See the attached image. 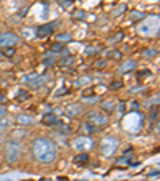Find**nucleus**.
<instances>
[{
    "label": "nucleus",
    "mask_w": 160,
    "mask_h": 181,
    "mask_svg": "<svg viewBox=\"0 0 160 181\" xmlns=\"http://www.w3.org/2000/svg\"><path fill=\"white\" fill-rule=\"evenodd\" d=\"M32 154L39 162L50 164L56 159V146L48 138H35L32 141Z\"/></svg>",
    "instance_id": "f257e3e1"
},
{
    "label": "nucleus",
    "mask_w": 160,
    "mask_h": 181,
    "mask_svg": "<svg viewBox=\"0 0 160 181\" xmlns=\"http://www.w3.org/2000/svg\"><path fill=\"white\" fill-rule=\"evenodd\" d=\"M19 143L18 141H8L7 146H5V159H7L10 164H15L18 160V157H19Z\"/></svg>",
    "instance_id": "f03ea898"
},
{
    "label": "nucleus",
    "mask_w": 160,
    "mask_h": 181,
    "mask_svg": "<svg viewBox=\"0 0 160 181\" xmlns=\"http://www.w3.org/2000/svg\"><path fill=\"white\" fill-rule=\"evenodd\" d=\"M117 146H119V141L115 140V138H104L103 141H101V151H103V156L104 157H111L112 154L115 152Z\"/></svg>",
    "instance_id": "7ed1b4c3"
},
{
    "label": "nucleus",
    "mask_w": 160,
    "mask_h": 181,
    "mask_svg": "<svg viewBox=\"0 0 160 181\" xmlns=\"http://www.w3.org/2000/svg\"><path fill=\"white\" fill-rule=\"evenodd\" d=\"M18 42H19V37L11 32L0 34V48H13L15 45H18Z\"/></svg>",
    "instance_id": "20e7f679"
},
{
    "label": "nucleus",
    "mask_w": 160,
    "mask_h": 181,
    "mask_svg": "<svg viewBox=\"0 0 160 181\" xmlns=\"http://www.w3.org/2000/svg\"><path fill=\"white\" fill-rule=\"evenodd\" d=\"M87 122H90L91 125L95 127H101V125H106L107 124V117L104 116L103 112H98V111H90L87 114Z\"/></svg>",
    "instance_id": "39448f33"
},
{
    "label": "nucleus",
    "mask_w": 160,
    "mask_h": 181,
    "mask_svg": "<svg viewBox=\"0 0 160 181\" xmlns=\"http://www.w3.org/2000/svg\"><path fill=\"white\" fill-rule=\"evenodd\" d=\"M23 82L27 87H31V88H39L40 85L45 82V77L40 75V74H29V75H26L23 79Z\"/></svg>",
    "instance_id": "423d86ee"
},
{
    "label": "nucleus",
    "mask_w": 160,
    "mask_h": 181,
    "mask_svg": "<svg viewBox=\"0 0 160 181\" xmlns=\"http://www.w3.org/2000/svg\"><path fill=\"white\" fill-rule=\"evenodd\" d=\"M74 148H75L77 151H82V152H85V151H88V149L93 148V141H91V138L79 136L75 141H74Z\"/></svg>",
    "instance_id": "0eeeda50"
},
{
    "label": "nucleus",
    "mask_w": 160,
    "mask_h": 181,
    "mask_svg": "<svg viewBox=\"0 0 160 181\" xmlns=\"http://www.w3.org/2000/svg\"><path fill=\"white\" fill-rule=\"evenodd\" d=\"M53 26H55V23H48V24L40 26V27L37 29L35 35L39 37V39H45V37H48L50 34L53 32Z\"/></svg>",
    "instance_id": "6e6552de"
},
{
    "label": "nucleus",
    "mask_w": 160,
    "mask_h": 181,
    "mask_svg": "<svg viewBox=\"0 0 160 181\" xmlns=\"http://www.w3.org/2000/svg\"><path fill=\"white\" fill-rule=\"evenodd\" d=\"M80 112H82V106L80 104H69L64 108V114L67 117H77Z\"/></svg>",
    "instance_id": "1a4fd4ad"
},
{
    "label": "nucleus",
    "mask_w": 160,
    "mask_h": 181,
    "mask_svg": "<svg viewBox=\"0 0 160 181\" xmlns=\"http://www.w3.org/2000/svg\"><path fill=\"white\" fill-rule=\"evenodd\" d=\"M42 122H43L45 125H48V127H51V125L58 124V122H59V119H58L55 114H45L43 119H42Z\"/></svg>",
    "instance_id": "9d476101"
},
{
    "label": "nucleus",
    "mask_w": 160,
    "mask_h": 181,
    "mask_svg": "<svg viewBox=\"0 0 160 181\" xmlns=\"http://www.w3.org/2000/svg\"><path fill=\"white\" fill-rule=\"evenodd\" d=\"M135 66H136V63L133 59H128V61H125L123 64L119 67V71L120 72H128V71H133L135 69Z\"/></svg>",
    "instance_id": "9b49d317"
},
{
    "label": "nucleus",
    "mask_w": 160,
    "mask_h": 181,
    "mask_svg": "<svg viewBox=\"0 0 160 181\" xmlns=\"http://www.w3.org/2000/svg\"><path fill=\"white\" fill-rule=\"evenodd\" d=\"M74 162H75L77 165L87 164V162H88V154H87V152H80V154H77V156L74 157Z\"/></svg>",
    "instance_id": "f8f14e48"
},
{
    "label": "nucleus",
    "mask_w": 160,
    "mask_h": 181,
    "mask_svg": "<svg viewBox=\"0 0 160 181\" xmlns=\"http://www.w3.org/2000/svg\"><path fill=\"white\" fill-rule=\"evenodd\" d=\"M82 132H83L85 135H90V133L96 132V127L91 125L90 122H85V124H82Z\"/></svg>",
    "instance_id": "ddd939ff"
},
{
    "label": "nucleus",
    "mask_w": 160,
    "mask_h": 181,
    "mask_svg": "<svg viewBox=\"0 0 160 181\" xmlns=\"http://www.w3.org/2000/svg\"><path fill=\"white\" fill-rule=\"evenodd\" d=\"M16 122H18V124H32L34 119L29 117V116H18L16 117Z\"/></svg>",
    "instance_id": "4468645a"
},
{
    "label": "nucleus",
    "mask_w": 160,
    "mask_h": 181,
    "mask_svg": "<svg viewBox=\"0 0 160 181\" xmlns=\"http://www.w3.org/2000/svg\"><path fill=\"white\" fill-rule=\"evenodd\" d=\"M56 40H58V43H66V42H71V35L69 34H59L56 37Z\"/></svg>",
    "instance_id": "2eb2a0df"
},
{
    "label": "nucleus",
    "mask_w": 160,
    "mask_h": 181,
    "mask_svg": "<svg viewBox=\"0 0 160 181\" xmlns=\"http://www.w3.org/2000/svg\"><path fill=\"white\" fill-rule=\"evenodd\" d=\"M8 127H10V120L5 119V117H2V119H0V132H5Z\"/></svg>",
    "instance_id": "dca6fc26"
},
{
    "label": "nucleus",
    "mask_w": 160,
    "mask_h": 181,
    "mask_svg": "<svg viewBox=\"0 0 160 181\" xmlns=\"http://www.w3.org/2000/svg\"><path fill=\"white\" fill-rule=\"evenodd\" d=\"M51 51H61V53H63L64 51V47L61 43H53L51 45Z\"/></svg>",
    "instance_id": "f3484780"
},
{
    "label": "nucleus",
    "mask_w": 160,
    "mask_h": 181,
    "mask_svg": "<svg viewBox=\"0 0 160 181\" xmlns=\"http://www.w3.org/2000/svg\"><path fill=\"white\" fill-rule=\"evenodd\" d=\"M122 85H123V83H122L120 80L112 82V83H111V88H112V90H119V88H122Z\"/></svg>",
    "instance_id": "a211bd4d"
},
{
    "label": "nucleus",
    "mask_w": 160,
    "mask_h": 181,
    "mask_svg": "<svg viewBox=\"0 0 160 181\" xmlns=\"http://www.w3.org/2000/svg\"><path fill=\"white\" fill-rule=\"evenodd\" d=\"M3 55H5V56H8V58H11L13 55H15V48H5Z\"/></svg>",
    "instance_id": "6ab92c4d"
},
{
    "label": "nucleus",
    "mask_w": 160,
    "mask_h": 181,
    "mask_svg": "<svg viewBox=\"0 0 160 181\" xmlns=\"http://www.w3.org/2000/svg\"><path fill=\"white\" fill-rule=\"evenodd\" d=\"M71 0H59V5L61 7H64V8H67V7H71Z\"/></svg>",
    "instance_id": "aec40b11"
},
{
    "label": "nucleus",
    "mask_w": 160,
    "mask_h": 181,
    "mask_svg": "<svg viewBox=\"0 0 160 181\" xmlns=\"http://www.w3.org/2000/svg\"><path fill=\"white\" fill-rule=\"evenodd\" d=\"M122 37H123V35H122V32H119L115 37H112V39H111L109 42H111V43H114V42H120V39H122Z\"/></svg>",
    "instance_id": "412c9836"
},
{
    "label": "nucleus",
    "mask_w": 160,
    "mask_h": 181,
    "mask_svg": "<svg viewBox=\"0 0 160 181\" xmlns=\"http://www.w3.org/2000/svg\"><path fill=\"white\" fill-rule=\"evenodd\" d=\"M155 50H146V51H144V55H146V56L147 58H152V56H155Z\"/></svg>",
    "instance_id": "4be33fe9"
},
{
    "label": "nucleus",
    "mask_w": 160,
    "mask_h": 181,
    "mask_svg": "<svg viewBox=\"0 0 160 181\" xmlns=\"http://www.w3.org/2000/svg\"><path fill=\"white\" fill-rule=\"evenodd\" d=\"M27 98H29V93H24L23 90H21V93L18 95V100H21V101H23V100H27Z\"/></svg>",
    "instance_id": "5701e85b"
},
{
    "label": "nucleus",
    "mask_w": 160,
    "mask_h": 181,
    "mask_svg": "<svg viewBox=\"0 0 160 181\" xmlns=\"http://www.w3.org/2000/svg\"><path fill=\"white\" fill-rule=\"evenodd\" d=\"M114 103H112V101H106V103H104V109H107V111H112V109H114Z\"/></svg>",
    "instance_id": "b1692460"
},
{
    "label": "nucleus",
    "mask_w": 160,
    "mask_h": 181,
    "mask_svg": "<svg viewBox=\"0 0 160 181\" xmlns=\"http://www.w3.org/2000/svg\"><path fill=\"white\" fill-rule=\"evenodd\" d=\"M123 11H125V5H120L119 8H117L115 11H114V15H115V16H119L120 13H123Z\"/></svg>",
    "instance_id": "393cba45"
},
{
    "label": "nucleus",
    "mask_w": 160,
    "mask_h": 181,
    "mask_svg": "<svg viewBox=\"0 0 160 181\" xmlns=\"http://www.w3.org/2000/svg\"><path fill=\"white\" fill-rule=\"evenodd\" d=\"M133 19H138V18H141V19H143V18H144V15H143V13H138V11H135V13H133Z\"/></svg>",
    "instance_id": "a878e982"
},
{
    "label": "nucleus",
    "mask_w": 160,
    "mask_h": 181,
    "mask_svg": "<svg viewBox=\"0 0 160 181\" xmlns=\"http://www.w3.org/2000/svg\"><path fill=\"white\" fill-rule=\"evenodd\" d=\"M83 15H85L83 11H75V13H74V16L79 18V19H83Z\"/></svg>",
    "instance_id": "bb28decb"
},
{
    "label": "nucleus",
    "mask_w": 160,
    "mask_h": 181,
    "mask_svg": "<svg viewBox=\"0 0 160 181\" xmlns=\"http://www.w3.org/2000/svg\"><path fill=\"white\" fill-rule=\"evenodd\" d=\"M64 93H66V87H61V88L56 92V96H61V95H64Z\"/></svg>",
    "instance_id": "cd10ccee"
},
{
    "label": "nucleus",
    "mask_w": 160,
    "mask_h": 181,
    "mask_svg": "<svg viewBox=\"0 0 160 181\" xmlns=\"http://www.w3.org/2000/svg\"><path fill=\"white\" fill-rule=\"evenodd\" d=\"M104 66H106V61H98V63H96V67L98 69H101V67H104Z\"/></svg>",
    "instance_id": "c85d7f7f"
},
{
    "label": "nucleus",
    "mask_w": 160,
    "mask_h": 181,
    "mask_svg": "<svg viewBox=\"0 0 160 181\" xmlns=\"http://www.w3.org/2000/svg\"><path fill=\"white\" fill-rule=\"evenodd\" d=\"M151 119H152V120H154V119H157V108L151 111Z\"/></svg>",
    "instance_id": "c756f323"
},
{
    "label": "nucleus",
    "mask_w": 160,
    "mask_h": 181,
    "mask_svg": "<svg viewBox=\"0 0 160 181\" xmlns=\"http://www.w3.org/2000/svg\"><path fill=\"white\" fill-rule=\"evenodd\" d=\"M111 56H112V58H115V59H120V56H122V55H120L119 51H112Z\"/></svg>",
    "instance_id": "7c9ffc66"
},
{
    "label": "nucleus",
    "mask_w": 160,
    "mask_h": 181,
    "mask_svg": "<svg viewBox=\"0 0 160 181\" xmlns=\"http://www.w3.org/2000/svg\"><path fill=\"white\" fill-rule=\"evenodd\" d=\"M130 109H131V111H138V103H136V101H133L131 106H130Z\"/></svg>",
    "instance_id": "2f4dec72"
},
{
    "label": "nucleus",
    "mask_w": 160,
    "mask_h": 181,
    "mask_svg": "<svg viewBox=\"0 0 160 181\" xmlns=\"http://www.w3.org/2000/svg\"><path fill=\"white\" fill-rule=\"evenodd\" d=\"M26 13H27V7L23 8V10H19V16H26Z\"/></svg>",
    "instance_id": "473e14b6"
},
{
    "label": "nucleus",
    "mask_w": 160,
    "mask_h": 181,
    "mask_svg": "<svg viewBox=\"0 0 160 181\" xmlns=\"http://www.w3.org/2000/svg\"><path fill=\"white\" fill-rule=\"evenodd\" d=\"M5 114H7V109H5L3 106H0V117H2V116H5Z\"/></svg>",
    "instance_id": "72a5a7b5"
},
{
    "label": "nucleus",
    "mask_w": 160,
    "mask_h": 181,
    "mask_svg": "<svg viewBox=\"0 0 160 181\" xmlns=\"http://www.w3.org/2000/svg\"><path fill=\"white\" fill-rule=\"evenodd\" d=\"M122 162H128L127 157H122V159H117V164H122Z\"/></svg>",
    "instance_id": "f704fd0d"
},
{
    "label": "nucleus",
    "mask_w": 160,
    "mask_h": 181,
    "mask_svg": "<svg viewBox=\"0 0 160 181\" xmlns=\"http://www.w3.org/2000/svg\"><path fill=\"white\" fill-rule=\"evenodd\" d=\"M93 51H96V48H87V55H93Z\"/></svg>",
    "instance_id": "c9c22d12"
},
{
    "label": "nucleus",
    "mask_w": 160,
    "mask_h": 181,
    "mask_svg": "<svg viewBox=\"0 0 160 181\" xmlns=\"http://www.w3.org/2000/svg\"><path fill=\"white\" fill-rule=\"evenodd\" d=\"M43 3H50V2H53V0H42Z\"/></svg>",
    "instance_id": "e433bc0d"
},
{
    "label": "nucleus",
    "mask_w": 160,
    "mask_h": 181,
    "mask_svg": "<svg viewBox=\"0 0 160 181\" xmlns=\"http://www.w3.org/2000/svg\"><path fill=\"white\" fill-rule=\"evenodd\" d=\"M40 181H50V180H48V178H42Z\"/></svg>",
    "instance_id": "4c0bfd02"
},
{
    "label": "nucleus",
    "mask_w": 160,
    "mask_h": 181,
    "mask_svg": "<svg viewBox=\"0 0 160 181\" xmlns=\"http://www.w3.org/2000/svg\"><path fill=\"white\" fill-rule=\"evenodd\" d=\"M79 181H85V180H79Z\"/></svg>",
    "instance_id": "58836bf2"
},
{
    "label": "nucleus",
    "mask_w": 160,
    "mask_h": 181,
    "mask_svg": "<svg viewBox=\"0 0 160 181\" xmlns=\"http://www.w3.org/2000/svg\"><path fill=\"white\" fill-rule=\"evenodd\" d=\"M26 181H31V180H26Z\"/></svg>",
    "instance_id": "ea45409f"
},
{
    "label": "nucleus",
    "mask_w": 160,
    "mask_h": 181,
    "mask_svg": "<svg viewBox=\"0 0 160 181\" xmlns=\"http://www.w3.org/2000/svg\"><path fill=\"white\" fill-rule=\"evenodd\" d=\"M7 181H10V180H7Z\"/></svg>",
    "instance_id": "a19ab883"
},
{
    "label": "nucleus",
    "mask_w": 160,
    "mask_h": 181,
    "mask_svg": "<svg viewBox=\"0 0 160 181\" xmlns=\"http://www.w3.org/2000/svg\"><path fill=\"white\" fill-rule=\"evenodd\" d=\"M0 55H2V53H0Z\"/></svg>",
    "instance_id": "79ce46f5"
}]
</instances>
